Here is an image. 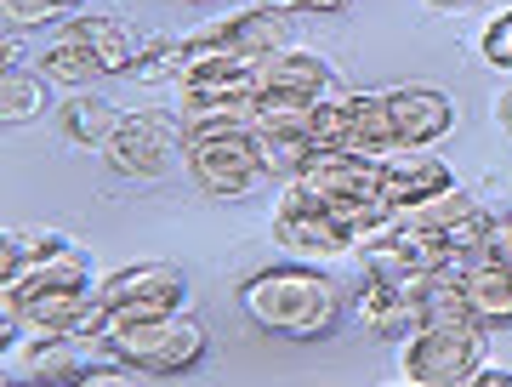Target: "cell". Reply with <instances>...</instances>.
Returning <instances> with one entry per match:
<instances>
[{
    "label": "cell",
    "instance_id": "obj_25",
    "mask_svg": "<svg viewBox=\"0 0 512 387\" xmlns=\"http://www.w3.org/2000/svg\"><path fill=\"white\" fill-rule=\"evenodd\" d=\"M268 6H279V12H308V18H336V12H348L353 0H268Z\"/></svg>",
    "mask_w": 512,
    "mask_h": 387
},
{
    "label": "cell",
    "instance_id": "obj_28",
    "mask_svg": "<svg viewBox=\"0 0 512 387\" xmlns=\"http://www.w3.org/2000/svg\"><path fill=\"white\" fill-rule=\"evenodd\" d=\"M69 387H131V370L103 365V370H92V376H80V382H69Z\"/></svg>",
    "mask_w": 512,
    "mask_h": 387
},
{
    "label": "cell",
    "instance_id": "obj_2",
    "mask_svg": "<svg viewBox=\"0 0 512 387\" xmlns=\"http://www.w3.org/2000/svg\"><path fill=\"white\" fill-rule=\"evenodd\" d=\"M103 353L120 370H131V376H188L194 365H205L211 336H205V325L194 314H171L160 325L109 331L103 336Z\"/></svg>",
    "mask_w": 512,
    "mask_h": 387
},
{
    "label": "cell",
    "instance_id": "obj_12",
    "mask_svg": "<svg viewBox=\"0 0 512 387\" xmlns=\"http://www.w3.org/2000/svg\"><path fill=\"white\" fill-rule=\"evenodd\" d=\"M456 188V171L444 166L433 148H393V154H382V200L393 205V211H416V205H427L433 194H450Z\"/></svg>",
    "mask_w": 512,
    "mask_h": 387
},
{
    "label": "cell",
    "instance_id": "obj_13",
    "mask_svg": "<svg viewBox=\"0 0 512 387\" xmlns=\"http://www.w3.org/2000/svg\"><path fill=\"white\" fill-rule=\"evenodd\" d=\"M325 200H382V160L376 154H348V148H313L308 166L296 171Z\"/></svg>",
    "mask_w": 512,
    "mask_h": 387
},
{
    "label": "cell",
    "instance_id": "obj_21",
    "mask_svg": "<svg viewBox=\"0 0 512 387\" xmlns=\"http://www.w3.org/2000/svg\"><path fill=\"white\" fill-rule=\"evenodd\" d=\"M131 74H137L143 86H183V74H188V40H177V35L143 40V52H137Z\"/></svg>",
    "mask_w": 512,
    "mask_h": 387
},
{
    "label": "cell",
    "instance_id": "obj_6",
    "mask_svg": "<svg viewBox=\"0 0 512 387\" xmlns=\"http://www.w3.org/2000/svg\"><path fill=\"white\" fill-rule=\"evenodd\" d=\"M183 143H188L183 120H171L160 109H126V120L114 126L109 148H103V166L126 183H154L183 160Z\"/></svg>",
    "mask_w": 512,
    "mask_h": 387
},
{
    "label": "cell",
    "instance_id": "obj_5",
    "mask_svg": "<svg viewBox=\"0 0 512 387\" xmlns=\"http://www.w3.org/2000/svg\"><path fill=\"white\" fill-rule=\"evenodd\" d=\"M183 166L194 188L211 200H239V194H251L256 177H268L251 126H194L183 143Z\"/></svg>",
    "mask_w": 512,
    "mask_h": 387
},
{
    "label": "cell",
    "instance_id": "obj_9",
    "mask_svg": "<svg viewBox=\"0 0 512 387\" xmlns=\"http://www.w3.org/2000/svg\"><path fill=\"white\" fill-rule=\"evenodd\" d=\"M188 52H228V57H245V63H268V57L291 52L296 46V23L291 12L279 6H251V12H234V18H217L211 29L200 35H183Z\"/></svg>",
    "mask_w": 512,
    "mask_h": 387
},
{
    "label": "cell",
    "instance_id": "obj_24",
    "mask_svg": "<svg viewBox=\"0 0 512 387\" xmlns=\"http://www.w3.org/2000/svg\"><path fill=\"white\" fill-rule=\"evenodd\" d=\"M478 57H484L490 69L512 74V12H495V18L478 29Z\"/></svg>",
    "mask_w": 512,
    "mask_h": 387
},
{
    "label": "cell",
    "instance_id": "obj_26",
    "mask_svg": "<svg viewBox=\"0 0 512 387\" xmlns=\"http://www.w3.org/2000/svg\"><path fill=\"white\" fill-rule=\"evenodd\" d=\"M484 257H495V262H507V268H512V211H501V217H495L490 245H484Z\"/></svg>",
    "mask_w": 512,
    "mask_h": 387
},
{
    "label": "cell",
    "instance_id": "obj_17",
    "mask_svg": "<svg viewBox=\"0 0 512 387\" xmlns=\"http://www.w3.org/2000/svg\"><path fill=\"white\" fill-rule=\"evenodd\" d=\"M120 120H126V109H114L109 97H97V92H63V103H57V131L74 148H92V154L109 148Z\"/></svg>",
    "mask_w": 512,
    "mask_h": 387
},
{
    "label": "cell",
    "instance_id": "obj_27",
    "mask_svg": "<svg viewBox=\"0 0 512 387\" xmlns=\"http://www.w3.org/2000/svg\"><path fill=\"white\" fill-rule=\"evenodd\" d=\"M23 251H29V234H18V228H12V234L0 240V279H6V274L23 262Z\"/></svg>",
    "mask_w": 512,
    "mask_h": 387
},
{
    "label": "cell",
    "instance_id": "obj_3",
    "mask_svg": "<svg viewBox=\"0 0 512 387\" xmlns=\"http://www.w3.org/2000/svg\"><path fill=\"white\" fill-rule=\"evenodd\" d=\"M490 365V331L484 325H421L399 342V376L416 387H467Z\"/></svg>",
    "mask_w": 512,
    "mask_h": 387
},
{
    "label": "cell",
    "instance_id": "obj_1",
    "mask_svg": "<svg viewBox=\"0 0 512 387\" xmlns=\"http://www.w3.org/2000/svg\"><path fill=\"white\" fill-rule=\"evenodd\" d=\"M239 308L251 314V325H262L268 336L285 342H319L342 325L348 314V296L342 285L313 268V262H274V268H256L239 285Z\"/></svg>",
    "mask_w": 512,
    "mask_h": 387
},
{
    "label": "cell",
    "instance_id": "obj_29",
    "mask_svg": "<svg viewBox=\"0 0 512 387\" xmlns=\"http://www.w3.org/2000/svg\"><path fill=\"white\" fill-rule=\"evenodd\" d=\"M467 387H512V365H484Z\"/></svg>",
    "mask_w": 512,
    "mask_h": 387
},
{
    "label": "cell",
    "instance_id": "obj_18",
    "mask_svg": "<svg viewBox=\"0 0 512 387\" xmlns=\"http://www.w3.org/2000/svg\"><path fill=\"white\" fill-rule=\"evenodd\" d=\"M63 35H74L86 52L103 63L109 74H131V63H137V35H131L126 23H114V18H97V12H80V18L63 23Z\"/></svg>",
    "mask_w": 512,
    "mask_h": 387
},
{
    "label": "cell",
    "instance_id": "obj_11",
    "mask_svg": "<svg viewBox=\"0 0 512 387\" xmlns=\"http://www.w3.org/2000/svg\"><path fill=\"white\" fill-rule=\"evenodd\" d=\"M421 285H427V274H416V279L365 274V285L353 296V314L365 319V331L376 342H410L421 331Z\"/></svg>",
    "mask_w": 512,
    "mask_h": 387
},
{
    "label": "cell",
    "instance_id": "obj_16",
    "mask_svg": "<svg viewBox=\"0 0 512 387\" xmlns=\"http://www.w3.org/2000/svg\"><path fill=\"white\" fill-rule=\"evenodd\" d=\"M262 92H279V97H336L342 80L330 69V57H319L313 46H291L262 63ZM256 92V97H262Z\"/></svg>",
    "mask_w": 512,
    "mask_h": 387
},
{
    "label": "cell",
    "instance_id": "obj_32",
    "mask_svg": "<svg viewBox=\"0 0 512 387\" xmlns=\"http://www.w3.org/2000/svg\"><path fill=\"white\" fill-rule=\"evenodd\" d=\"M63 6H69V12H80V6H86V0H63Z\"/></svg>",
    "mask_w": 512,
    "mask_h": 387
},
{
    "label": "cell",
    "instance_id": "obj_10",
    "mask_svg": "<svg viewBox=\"0 0 512 387\" xmlns=\"http://www.w3.org/2000/svg\"><path fill=\"white\" fill-rule=\"evenodd\" d=\"M86 285H97V274L80 245L63 240V234H29L23 262L0 279V302H18V296L35 291H86Z\"/></svg>",
    "mask_w": 512,
    "mask_h": 387
},
{
    "label": "cell",
    "instance_id": "obj_22",
    "mask_svg": "<svg viewBox=\"0 0 512 387\" xmlns=\"http://www.w3.org/2000/svg\"><path fill=\"white\" fill-rule=\"evenodd\" d=\"M251 137H256V154H262V171L285 177V183L308 166V154H313L308 137H291V131H251Z\"/></svg>",
    "mask_w": 512,
    "mask_h": 387
},
{
    "label": "cell",
    "instance_id": "obj_7",
    "mask_svg": "<svg viewBox=\"0 0 512 387\" xmlns=\"http://www.w3.org/2000/svg\"><path fill=\"white\" fill-rule=\"evenodd\" d=\"M103 365H114L103 353V342H80V336L23 331L6 342V387H69Z\"/></svg>",
    "mask_w": 512,
    "mask_h": 387
},
{
    "label": "cell",
    "instance_id": "obj_4",
    "mask_svg": "<svg viewBox=\"0 0 512 387\" xmlns=\"http://www.w3.org/2000/svg\"><path fill=\"white\" fill-rule=\"evenodd\" d=\"M97 296H103V308H109V331L160 325V319H171V314H188V285L171 262H131V268H114V274L97 279Z\"/></svg>",
    "mask_w": 512,
    "mask_h": 387
},
{
    "label": "cell",
    "instance_id": "obj_19",
    "mask_svg": "<svg viewBox=\"0 0 512 387\" xmlns=\"http://www.w3.org/2000/svg\"><path fill=\"white\" fill-rule=\"evenodd\" d=\"M40 74H46L52 86H63V92H92V86H97L109 69H103V63H97V57L86 52L74 35H63V29H57L52 46L40 52Z\"/></svg>",
    "mask_w": 512,
    "mask_h": 387
},
{
    "label": "cell",
    "instance_id": "obj_20",
    "mask_svg": "<svg viewBox=\"0 0 512 387\" xmlns=\"http://www.w3.org/2000/svg\"><path fill=\"white\" fill-rule=\"evenodd\" d=\"M46 109H52L46 74L23 69V63H6V69H0V120H6V126H29V120H40Z\"/></svg>",
    "mask_w": 512,
    "mask_h": 387
},
{
    "label": "cell",
    "instance_id": "obj_23",
    "mask_svg": "<svg viewBox=\"0 0 512 387\" xmlns=\"http://www.w3.org/2000/svg\"><path fill=\"white\" fill-rule=\"evenodd\" d=\"M69 12L63 0H0V18H6V29L18 35V29H46V23H57Z\"/></svg>",
    "mask_w": 512,
    "mask_h": 387
},
{
    "label": "cell",
    "instance_id": "obj_31",
    "mask_svg": "<svg viewBox=\"0 0 512 387\" xmlns=\"http://www.w3.org/2000/svg\"><path fill=\"white\" fill-rule=\"evenodd\" d=\"M495 126H501V131L512 137V80H507V92L495 97Z\"/></svg>",
    "mask_w": 512,
    "mask_h": 387
},
{
    "label": "cell",
    "instance_id": "obj_33",
    "mask_svg": "<svg viewBox=\"0 0 512 387\" xmlns=\"http://www.w3.org/2000/svg\"><path fill=\"white\" fill-rule=\"evenodd\" d=\"M183 6H211V0H183Z\"/></svg>",
    "mask_w": 512,
    "mask_h": 387
},
{
    "label": "cell",
    "instance_id": "obj_30",
    "mask_svg": "<svg viewBox=\"0 0 512 387\" xmlns=\"http://www.w3.org/2000/svg\"><path fill=\"white\" fill-rule=\"evenodd\" d=\"M427 12H444V18H456V12H478L484 0H421Z\"/></svg>",
    "mask_w": 512,
    "mask_h": 387
},
{
    "label": "cell",
    "instance_id": "obj_15",
    "mask_svg": "<svg viewBox=\"0 0 512 387\" xmlns=\"http://www.w3.org/2000/svg\"><path fill=\"white\" fill-rule=\"evenodd\" d=\"M461 274V296H467V308H473V319L484 325V331H507L512 325V268L495 257H461L456 262Z\"/></svg>",
    "mask_w": 512,
    "mask_h": 387
},
{
    "label": "cell",
    "instance_id": "obj_14",
    "mask_svg": "<svg viewBox=\"0 0 512 387\" xmlns=\"http://www.w3.org/2000/svg\"><path fill=\"white\" fill-rule=\"evenodd\" d=\"M387 114H393L399 148H433L456 131V103L439 86H393L387 92Z\"/></svg>",
    "mask_w": 512,
    "mask_h": 387
},
{
    "label": "cell",
    "instance_id": "obj_34",
    "mask_svg": "<svg viewBox=\"0 0 512 387\" xmlns=\"http://www.w3.org/2000/svg\"><path fill=\"white\" fill-rule=\"evenodd\" d=\"M393 387H416V382H393Z\"/></svg>",
    "mask_w": 512,
    "mask_h": 387
},
{
    "label": "cell",
    "instance_id": "obj_8",
    "mask_svg": "<svg viewBox=\"0 0 512 387\" xmlns=\"http://www.w3.org/2000/svg\"><path fill=\"white\" fill-rule=\"evenodd\" d=\"M274 240L291 251L296 262L308 257H342V251H353L348 228H342V217H336V200H325L319 188H308L302 177H291L285 183V194H279L274 205Z\"/></svg>",
    "mask_w": 512,
    "mask_h": 387
}]
</instances>
